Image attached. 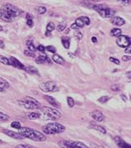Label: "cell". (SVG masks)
Listing matches in <instances>:
<instances>
[{"instance_id":"44dd1931","label":"cell","mask_w":131,"mask_h":148,"mask_svg":"<svg viewBox=\"0 0 131 148\" xmlns=\"http://www.w3.org/2000/svg\"><path fill=\"white\" fill-rule=\"evenodd\" d=\"M27 116H28V119H30V120H36L41 116V114L37 112H28Z\"/></svg>"},{"instance_id":"d6a6232c","label":"cell","mask_w":131,"mask_h":148,"mask_svg":"<svg viewBox=\"0 0 131 148\" xmlns=\"http://www.w3.org/2000/svg\"><path fill=\"white\" fill-rule=\"evenodd\" d=\"M8 118H9V116L8 115L0 112V121H6L8 120Z\"/></svg>"},{"instance_id":"d6986e66","label":"cell","mask_w":131,"mask_h":148,"mask_svg":"<svg viewBox=\"0 0 131 148\" xmlns=\"http://www.w3.org/2000/svg\"><path fill=\"white\" fill-rule=\"evenodd\" d=\"M52 60L54 61V62L58 63V64H60L62 65L64 63V59L61 56L58 55V54H54L53 57H52Z\"/></svg>"},{"instance_id":"8fae6325","label":"cell","mask_w":131,"mask_h":148,"mask_svg":"<svg viewBox=\"0 0 131 148\" xmlns=\"http://www.w3.org/2000/svg\"><path fill=\"white\" fill-rule=\"evenodd\" d=\"M36 63L38 64H44V63H48V65L52 64V61L50 60V58H48V56L46 54H40L37 58H36Z\"/></svg>"},{"instance_id":"e0dca14e","label":"cell","mask_w":131,"mask_h":148,"mask_svg":"<svg viewBox=\"0 0 131 148\" xmlns=\"http://www.w3.org/2000/svg\"><path fill=\"white\" fill-rule=\"evenodd\" d=\"M10 85L5 79L0 77V92H4L6 89L9 88Z\"/></svg>"},{"instance_id":"277c9868","label":"cell","mask_w":131,"mask_h":148,"mask_svg":"<svg viewBox=\"0 0 131 148\" xmlns=\"http://www.w3.org/2000/svg\"><path fill=\"white\" fill-rule=\"evenodd\" d=\"M93 8L96 11L97 13H99V14L102 18H111L114 17V15L115 14V11L114 9H112L104 4L94 5Z\"/></svg>"},{"instance_id":"ffe728a7","label":"cell","mask_w":131,"mask_h":148,"mask_svg":"<svg viewBox=\"0 0 131 148\" xmlns=\"http://www.w3.org/2000/svg\"><path fill=\"white\" fill-rule=\"evenodd\" d=\"M90 128L92 129H94L96 131H99V132H101L102 134H106V130L105 128L102 127V126H99V125H96V124H91L90 126Z\"/></svg>"},{"instance_id":"8992f818","label":"cell","mask_w":131,"mask_h":148,"mask_svg":"<svg viewBox=\"0 0 131 148\" xmlns=\"http://www.w3.org/2000/svg\"><path fill=\"white\" fill-rule=\"evenodd\" d=\"M59 146L61 148H89L87 145L81 141H71V140H63L59 141Z\"/></svg>"},{"instance_id":"4316f807","label":"cell","mask_w":131,"mask_h":148,"mask_svg":"<svg viewBox=\"0 0 131 148\" xmlns=\"http://www.w3.org/2000/svg\"><path fill=\"white\" fill-rule=\"evenodd\" d=\"M62 44H63V46L64 47V48L69 49V47H70V42H69V38H63Z\"/></svg>"},{"instance_id":"ac0fdd59","label":"cell","mask_w":131,"mask_h":148,"mask_svg":"<svg viewBox=\"0 0 131 148\" xmlns=\"http://www.w3.org/2000/svg\"><path fill=\"white\" fill-rule=\"evenodd\" d=\"M24 70L29 74H33V75H39V71L38 69L34 66H26L24 67Z\"/></svg>"},{"instance_id":"c3c4849f","label":"cell","mask_w":131,"mask_h":148,"mask_svg":"<svg viewBox=\"0 0 131 148\" xmlns=\"http://www.w3.org/2000/svg\"><path fill=\"white\" fill-rule=\"evenodd\" d=\"M45 36H46V37H50V36H51V32H49V31H46V33H45Z\"/></svg>"},{"instance_id":"603a6c76","label":"cell","mask_w":131,"mask_h":148,"mask_svg":"<svg viewBox=\"0 0 131 148\" xmlns=\"http://www.w3.org/2000/svg\"><path fill=\"white\" fill-rule=\"evenodd\" d=\"M26 45H27V47H28V51H30V52L34 53L35 51L37 50V49H36V47H35L34 44V42H33L31 40L27 41Z\"/></svg>"},{"instance_id":"7bdbcfd3","label":"cell","mask_w":131,"mask_h":148,"mask_svg":"<svg viewBox=\"0 0 131 148\" xmlns=\"http://www.w3.org/2000/svg\"><path fill=\"white\" fill-rule=\"evenodd\" d=\"M131 59V57L130 55H124L122 57V60L124 61V62H128V61H130Z\"/></svg>"},{"instance_id":"5bb4252c","label":"cell","mask_w":131,"mask_h":148,"mask_svg":"<svg viewBox=\"0 0 131 148\" xmlns=\"http://www.w3.org/2000/svg\"><path fill=\"white\" fill-rule=\"evenodd\" d=\"M91 116L96 121H99V122H101V121H104V116L103 114L100 112V111H99V110H94V111H93L91 113Z\"/></svg>"},{"instance_id":"f907efd6","label":"cell","mask_w":131,"mask_h":148,"mask_svg":"<svg viewBox=\"0 0 131 148\" xmlns=\"http://www.w3.org/2000/svg\"><path fill=\"white\" fill-rule=\"evenodd\" d=\"M121 97H122V99H123L124 101H127V97H126V96H124V95H121Z\"/></svg>"},{"instance_id":"8d00e7d4","label":"cell","mask_w":131,"mask_h":148,"mask_svg":"<svg viewBox=\"0 0 131 148\" xmlns=\"http://www.w3.org/2000/svg\"><path fill=\"white\" fill-rule=\"evenodd\" d=\"M45 50H48V52H50L52 53H56V48L54 46H47L45 47Z\"/></svg>"},{"instance_id":"1f68e13d","label":"cell","mask_w":131,"mask_h":148,"mask_svg":"<svg viewBox=\"0 0 131 148\" xmlns=\"http://www.w3.org/2000/svg\"><path fill=\"white\" fill-rule=\"evenodd\" d=\"M110 100V97H108V96H103V97H101L100 98H99V102H100V103H105V102H107V101Z\"/></svg>"},{"instance_id":"bcb514c9","label":"cell","mask_w":131,"mask_h":148,"mask_svg":"<svg viewBox=\"0 0 131 148\" xmlns=\"http://www.w3.org/2000/svg\"><path fill=\"white\" fill-rule=\"evenodd\" d=\"M125 53L128 54H130L131 53V46H128L127 47H125Z\"/></svg>"},{"instance_id":"d590c367","label":"cell","mask_w":131,"mask_h":148,"mask_svg":"<svg viewBox=\"0 0 131 148\" xmlns=\"http://www.w3.org/2000/svg\"><path fill=\"white\" fill-rule=\"evenodd\" d=\"M23 53H24V55H26L27 57H29V58H34L35 57L34 53L30 52V51H28V50H25V51L23 52Z\"/></svg>"},{"instance_id":"6da1fadb","label":"cell","mask_w":131,"mask_h":148,"mask_svg":"<svg viewBox=\"0 0 131 148\" xmlns=\"http://www.w3.org/2000/svg\"><path fill=\"white\" fill-rule=\"evenodd\" d=\"M19 133H20L23 138H28L32 141H46V136L44 134L41 133L40 132L34 130L30 127H21L19 129Z\"/></svg>"},{"instance_id":"3957f363","label":"cell","mask_w":131,"mask_h":148,"mask_svg":"<svg viewBox=\"0 0 131 148\" xmlns=\"http://www.w3.org/2000/svg\"><path fill=\"white\" fill-rule=\"evenodd\" d=\"M18 103L21 107L26 108L28 110H38L40 108V104L34 97H25L23 99L19 100Z\"/></svg>"},{"instance_id":"f5cc1de1","label":"cell","mask_w":131,"mask_h":148,"mask_svg":"<svg viewBox=\"0 0 131 148\" xmlns=\"http://www.w3.org/2000/svg\"><path fill=\"white\" fill-rule=\"evenodd\" d=\"M127 76H128V78L130 79V72H128L127 73Z\"/></svg>"},{"instance_id":"4fadbf2b","label":"cell","mask_w":131,"mask_h":148,"mask_svg":"<svg viewBox=\"0 0 131 148\" xmlns=\"http://www.w3.org/2000/svg\"><path fill=\"white\" fill-rule=\"evenodd\" d=\"M3 132L4 134H6L8 136L12 137V138H14V139H18V140H22L23 139V136L20 134V133H18V132H13L11 130H8V129H3Z\"/></svg>"},{"instance_id":"816d5d0a","label":"cell","mask_w":131,"mask_h":148,"mask_svg":"<svg viewBox=\"0 0 131 148\" xmlns=\"http://www.w3.org/2000/svg\"><path fill=\"white\" fill-rule=\"evenodd\" d=\"M92 41H93V42H94V43H95L98 40H97V38H95V37H93V38H92Z\"/></svg>"},{"instance_id":"83f0119b","label":"cell","mask_w":131,"mask_h":148,"mask_svg":"<svg viewBox=\"0 0 131 148\" xmlns=\"http://www.w3.org/2000/svg\"><path fill=\"white\" fill-rule=\"evenodd\" d=\"M46 28H47V31H49V32H53L54 29L56 28L55 25H54V23H53V22H50V23H48V25H47V27H46Z\"/></svg>"},{"instance_id":"b9f144b4","label":"cell","mask_w":131,"mask_h":148,"mask_svg":"<svg viewBox=\"0 0 131 148\" xmlns=\"http://www.w3.org/2000/svg\"><path fill=\"white\" fill-rule=\"evenodd\" d=\"M119 3H122L123 5H128L130 2V0H118Z\"/></svg>"},{"instance_id":"cb8c5ba5","label":"cell","mask_w":131,"mask_h":148,"mask_svg":"<svg viewBox=\"0 0 131 148\" xmlns=\"http://www.w3.org/2000/svg\"><path fill=\"white\" fill-rule=\"evenodd\" d=\"M34 11L39 14H43L47 12V8L44 6H38L34 8Z\"/></svg>"},{"instance_id":"ab89813d","label":"cell","mask_w":131,"mask_h":148,"mask_svg":"<svg viewBox=\"0 0 131 148\" xmlns=\"http://www.w3.org/2000/svg\"><path fill=\"white\" fill-rule=\"evenodd\" d=\"M27 21H26V23H27V25H28L29 27H32L34 26V22H33V19H32V18H26Z\"/></svg>"},{"instance_id":"db71d44e","label":"cell","mask_w":131,"mask_h":148,"mask_svg":"<svg viewBox=\"0 0 131 148\" xmlns=\"http://www.w3.org/2000/svg\"><path fill=\"white\" fill-rule=\"evenodd\" d=\"M3 27L0 25V32H1V31H3Z\"/></svg>"},{"instance_id":"74e56055","label":"cell","mask_w":131,"mask_h":148,"mask_svg":"<svg viewBox=\"0 0 131 148\" xmlns=\"http://www.w3.org/2000/svg\"><path fill=\"white\" fill-rule=\"evenodd\" d=\"M110 61L111 62H113V63L116 64V65H119V64H120V62H119V59H117V58H113V57L110 58Z\"/></svg>"},{"instance_id":"836d02e7","label":"cell","mask_w":131,"mask_h":148,"mask_svg":"<svg viewBox=\"0 0 131 148\" xmlns=\"http://www.w3.org/2000/svg\"><path fill=\"white\" fill-rule=\"evenodd\" d=\"M67 102H68V105H69V108H73L74 106V100L70 97H67Z\"/></svg>"},{"instance_id":"7c38bea8","label":"cell","mask_w":131,"mask_h":148,"mask_svg":"<svg viewBox=\"0 0 131 148\" xmlns=\"http://www.w3.org/2000/svg\"><path fill=\"white\" fill-rule=\"evenodd\" d=\"M114 142L116 143V145L119 147V148H131L130 145L128 142H126L125 141H124V140H123L120 136H114Z\"/></svg>"},{"instance_id":"f546056e","label":"cell","mask_w":131,"mask_h":148,"mask_svg":"<svg viewBox=\"0 0 131 148\" xmlns=\"http://www.w3.org/2000/svg\"><path fill=\"white\" fill-rule=\"evenodd\" d=\"M74 38H75L76 39H78V40H81L83 38V34L81 32L78 31V30H76L75 32H74Z\"/></svg>"},{"instance_id":"681fc988","label":"cell","mask_w":131,"mask_h":148,"mask_svg":"<svg viewBox=\"0 0 131 148\" xmlns=\"http://www.w3.org/2000/svg\"><path fill=\"white\" fill-rule=\"evenodd\" d=\"M69 58H75V56L74 55H73V53H69Z\"/></svg>"},{"instance_id":"9a60e30c","label":"cell","mask_w":131,"mask_h":148,"mask_svg":"<svg viewBox=\"0 0 131 148\" xmlns=\"http://www.w3.org/2000/svg\"><path fill=\"white\" fill-rule=\"evenodd\" d=\"M43 97H44V99L48 101V103H49L51 106H53L54 108H61L60 103H59L58 101H56L55 99H54L53 97H51V96H48V95H45V96H43Z\"/></svg>"},{"instance_id":"d4e9b609","label":"cell","mask_w":131,"mask_h":148,"mask_svg":"<svg viewBox=\"0 0 131 148\" xmlns=\"http://www.w3.org/2000/svg\"><path fill=\"white\" fill-rule=\"evenodd\" d=\"M121 29L119 28H113L110 31V35L112 37H119V35H121Z\"/></svg>"},{"instance_id":"9f6ffc18","label":"cell","mask_w":131,"mask_h":148,"mask_svg":"<svg viewBox=\"0 0 131 148\" xmlns=\"http://www.w3.org/2000/svg\"><path fill=\"white\" fill-rule=\"evenodd\" d=\"M93 1H98V0H93Z\"/></svg>"},{"instance_id":"e575fe53","label":"cell","mask_w":131,"mask_h":148,"mask_svg":"<svg viewBox=\"0 0 131 148\" xmlns=\"http://www.w3.org/2000/svg\"><path fill=\"white\" fill-rule=\"evenodd\" d=\"M15 148H36L31 145H28V144H19Z\"/></svg>"},{"instance_id":"60d3db41","label":"cell","mask_w":131,"mask_h":148,"mask_svg":"<svg viewBox=\"0 0 131 148\" xmlns=\"http://www.w3.org/2000/svg\"><path fill=\"white\" fill-rule=\"evenodd\" d=\"M36 49H37L38 51L41 52V53H43V52L45 51V47H44V46H43V45H39L38 47H36Z\"/></svg>"},{"instance_id":"4dcf8cb0","label":"cell","mask_w":131,"mask_h":148,"mask_svg":"<svg viewBox=\"0 0 131 148\" xmlns=\"http://www.w3.org/2000/svg\"><path fill=\"white\" fill-rule=\"evenodd\" d=\"M11 127H12L13 128H14V129H19V130L22 127H21L20 122L16 121H13V122L11 123Z\"/></svg>"},{"instance_id":"9c48e42d","label":"cell","mask_w":131,"mask_h":148,"mask_svg":"<svg viewBox=\"0 0 131 148\" xmlns=\"http://www.w3.org/2000/svg\"><path fill=\"white\" fill-rule=\"evenodd\" d=\"M116 43L119 47L125 48L130 45V37H128L126 35H119V37H117Z\"/></svg>"},{"instance_id":"5b68a950","label":"cell","mask_w":131,"mask_h":148,"mask_svg":"<svg viewBox=\"0 0 131 148\" xmlns=\"http://www.w3.org/2000/svg\"><path fill=\"white\" fill-rule=\"evenodd\" d=\"M41 112L44 115V116L48 120L58 121L61 117V113L57 109H54V108H48V107H43L41 108Z\"/></svg>"},{"instance_id":"f6af8a7d","label":"cell","mask_w":131,"mask_h":148,"mask_svg":"<svg viewBox=\"0 0 131 148\" xmlns=\"http://www.w3.org/2000/svg\"><path fill=\"white\" fill-rule=\"evenodd\" d=\"M70 28L71 29H74V30H78L79 27H78L77 25H76V23H73V24H71V26H70Z\"/></svg>"},{"instance_id":"ee69618b","label":"cell","mask_w":131,"mask_h":148,"mask_svg":"<svg viewBox=\"0 0 131 148\" xmlns=\"http://www.w3.org/2000/svg\"><path fill=\"white\" fill-rule=\"evenodd\" d=\"M111 90L112 91H114V92H117L119 90V87L118 86V85H113V86H111Z\"/></svg>"},{"instance_id":"7a4b0ae2","label":"cell","mask_w":131,"mask_h":148,"mask_svg":"<svg viewBox=\"0 0 131 148\" xmlns=\"http://www.w3.org/2000/svg\"><path fill=\"white\" fill-rule=\"evenodd\" d=\"M65 127L58 122H50L43 127V132L47 135H55L62 133L65 131Z\"/></svg>"},{"instance_id":"30bf717a","label":"cell","mask_w":131,"mask_h":148,"mask_svg":"<svg viewBox=\"0 0 131 148\" xmlns=\"http://www.w3.org/2000/svg\"><path fill=\"white\" fill-rule=\"evenodd\" d=\"M8 60H9V63H10L11 66H13V67H15V68H18V69L24 70L25 66H24L19 59H17L16 58H14V57H10Z\"/></svg>"},{"instance_id":"7402d4cb","label":"cell","mask_w":131,"mask_h":148,"mask_svg":"<svg viewBox=\"0 0 131 148\" xmlns=\"http://www.w3.org/2000/svg\"><path fill=\"white\" fill-rule=\"evenodd\" d=\"M66 27H67V23L64 22V21H62V22H60V23L58 24V26H57V30H58L59 32H63V31H64V30L66 29Z\"/></svg>"},{"instance_id":"11a10c76","label":"cell","mask_w":131,"mask_h":148,"mask_svg":"<svg viewBox=\"0 0 131 148\" xmlns=\"http://www.w3.org/2000/svg\"><path fill=\"white\" fill-rule=\"evenodd\" d=\"M2 143H3V141H1V139H0V144H2Z\"/></svg>"},{"instance_id":"484cf974","label":"cell","mask_w":131,"mask_h":148,"mask_svg":"<svg viewBox=\"0 0 131 148\" xmlns=\"http://www.w3.org/2000/svg\"><path fill=\"white\" fill-rule=\"evenodd\" d=\"M75 23H76V25L79 27V28H82V27H83L84 26H85V23H84V22H83L82 17L78 18L75 20Z\"/></svg>"},{"instance_id":"52a82bcc","label":"cell","mask_w":131,"mask_h":148,"mask_svg":"<svg viewBox=\"0 0 131 148\" xmlns=\"http://www.w3.org/2000/svg\"><path fill=\"white\" fill-rule=\"evenodd\" d=\"M2 9L4 10L13 19H14L15 18H17L18 16H19L21 14L20 9L18 7L13 5V4H10V3H7L4 6H3Z\"/></svg>"},{"instance_id":"2e32d148","label":"cell","mask_w":131,"mask_h":148,"mask_svg":"<svg viewBox=\"0 0 131 148\" xmlns=\"http://www.w3.org/2000/svg\"><path fill=\"white\" fill-rule=\"evenodd\" d=\"M111 23L113 25H114V26L120 27V26H123L125 23V20H124V18H120V17H114L111 19Z\"/></svg>"},{"instance_id":"ba28073f","label":"cell","mask_w":131,"mask_h":148,"mask_svg":"<svg viewBox=\"0 0 131 148\" xmlns=\"http://www.w3.org/2000/svg\"><path fill=\"white\" fill-rule=\"evenodd\" d=\"M39 89L43 92H54L59 90L55 82L52 81H48L41 83L39 85Z\"/></svg>"},{"instance_id":"7dc6e473","label":"cell","mask_w":131,"mask_h":148,"mask_svg":"<svg viewBox=\"0 0 131 148\" xmlns=\"http://www.w3.org/2000/svg\"><path fill=\"white\" fill-rule=\"evenodd\" d=\"M4 42H3V41L1 40L0 39V48H4Z\"/></svg>"},{"instance_id":"f1b7e54d","label":"cell","mask_w":131,"mask_h":148,"mask_svg":"<svg viewBox=\"0 0 131 148\" xmlns=\"http://www.w3.org/2000/svg\"><path fill=\"white\" fill-rule=\"evenodd\" d=\"M0 62L3 63V64H4V65H10L9 60L7 58H5L3 56H1V55H0Z\"/></svg>"},{"instance_id":"f35d334b","label":"cell","mask_w":131,"mask_h":148,"mask_svg":"<svg viewBox=\"0 0 131 148\" xmlns=\"http://www.w3.org/2000/svg\"><path fill=\"white\" fill-rule=\"evenodd\" d=\"M82 18H83V22H84V23H85V26H87V25H90V19L88 18V17H86V16H82Z\"/></svg>"}]
</instances>
